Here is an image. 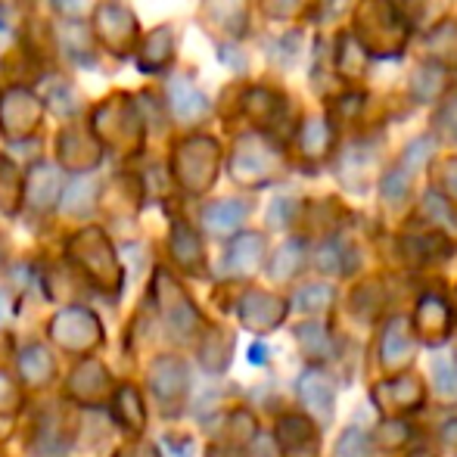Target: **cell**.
Here are the masks:
<instances>
[{
  "label": "cell",
  "mask_w": 457,
  "mask_h": 457,
  "mask_svg": "<svg viewBox=\"0 0 457 457\" xmlns=\"http://www.w3.org/2000/svg\"><path fill=\"white\" fill-rule=\"evenodd\" d=\"M414 333L423 339L427 345H442L448 337H452L454 327V312L442 295L436 293H423L420 302L414 308V320H411Z\"/></svg>",
  "instance_id": "8"
},
{
  "label": "cell",
  "mask_w": 457,
  "mask_h": 457,
  "mask_svg": "<svg viewBox=\"0 0 457 457\" xmlns=\"http://www.w3.org/2000/svg\"><path fill=\"white\" fill-rule=\"evenodd\" d=\"M402 253L411 265H429V262H442L452 255V243L439 234V230H414L402 240Z\"/></svg>",
  "instance_id": "17"
},
{
  "label": "cell",
  "mask_w": 457,
  "mask_h": 457,
  "mask_svg": "<svg viewBox=\"0 0 457 457\" xmlns=\"http://www.w3.org/2000/svg\"><path fill=\"white\" fill-rule=\"evenodd\" d=\"M295 392H299L302 404H305L308 411L314 414V420L320 423V427H327V423L333 420V404H337V392H333V383L324 377L320 370H305L299 377V386H295Z\"/></svg>",
  "instance_id": "14"
},
{
  "label": "cell",
  "mask_w": 457,
  "mask_h": 457,
  "mask_svg": "<svg viewBox=\"0 0 457 457\" xmlns=\"http://www.w3.org/2000/svg\"><path fill=\"white\" fill-rule=\"evenodd\" d=\"M119 417L125 420V427H134V429L144 427V408H140L137 392H134V389H121L119 392Z\"/></svg>",
  "instance_id": "42"
},
{
  "label": "cell",
  "mask_w": 457,
  "mask_h": 457,
  "mask_svg": "<svg viewBox=\"0 0 457 457\" xmlns=\"http://www.w3.org/2000/svg\"><path fill=\"white\" fill-rule=\"evenodd\" d=\"M150 386L162 402H175L187 392V367L178 358H159L153 364L150 373Z\"/></svg>",
  "instance_id": "21"
},
{
  "label": "cell",
  "mask_w": 457,
  "mask_h": 457,
  "mask_svg": "<svg viewBox=\"0 0 457 457\" xmlns=\"http://www.w3.org/2000/svg\"><path fill=\"white\" fill-rule=\"evenodd\" d=\"M246 212H249V205L240 203V199H221V203L205 205L203 224H205V230H212V234H218V237L234 234L243 224V218H246Z\"/></svg>",
  "instance_id": "23"
},
{
  "label": "cell",
  "mask_w": 457,
  "mask_h": 457,
  "mask_svg": "<svg viewBox=\"0 0 457 457\" xmlns=\"http://www.w3.org/2000/svg\"><path fill=\"white\" fill-rule=\"evenodd\" d=\"M230 175L243 187H265L283 175V156L268 137L246 134L230 153Z\"/></svg>",
  "instance_id": "2"
},
{
  "label": "cell",
  "mask_w": 457,
  "mask_h": 457,
  "mask_svg": "<svg viewBox=\"0 0 457 457\" xmlns=\"http://www.w3.org/2000/svg\"><path fill=\"white\" fill-rule=\"evenodd\" d=\"M262 10L271 19H289L299 10V0H262Z\"/></svg>",
  "instance_id": "45"
},
{
  "label": "cell",
  "mask_w": 457,
  "mask_h": 457,
  "mask_svg": "<svg viewBox=\"0 0 457 457\" xmlns=\"http://www.w3.org/2000/svg\"><path fill=\"white\" fill-rule=\"evenodd\" d=\"M94 29L96 37L106 50L112 54H128L137 37V19L128 6L121 4H100L96 6V16H94Z\"/></svg>",
  "instance_id": "7"
},
{
  "label": "cell",
  "mask_w": 457,
  "mask_h": 457,
  "mask_svg": "<svg viewBox=\"0 0 457 457\" xmlns=\"http://www.w3.org/2000/svg\"><path fill=\"white\" fill-rule=\"evenodd\" d=\"M56 196H60V175H56L54 165H35L29 171V184H25V199H29L31 209L47 212L54 209Z\"/></svg>",
  "instance_id": "20"
},
{
  "label": "cell",
  "mask_w": 457,
  "mask_h": 457,
  "mask_svg": "<svg viewBox=\"0 0 457 457\" xmlns=\"http://www.w3.org/2000/svg\"><path fill=\"white\" fill-rule=\"evenodd\" d=\"M333 302H337L333 287H327V283H312V287H302L299 293H295L293 308H299V312H305V314H324L333 308Z\"/></svg>",
  "instance_id": "31"
},
{
  "label": "cell",
  "mask_w": 457,
  "mask_h": 457,
  "mask_svg": "<svg viewBox=\"0 0 457 457\" xmlns=\"http://www.w3.org/2000/svg\"><path fill=\"white\" fill-rule=\"evenodd\" d=\"M367 66L364 47L355 41V35H343L337 44V69L343 79H361Z\"/></svg>",
  "instance_id": "29"
},
{
  "label": "cell",
  "mask_w": 457,
  "mask_h": 457,
  "mask_svg": "<svg viewBox=\"0 0 457 457\" xmlns=\"http://www.w3.org/2000/svg\"><path fill=\"white\" fill-rule=\"evenodd\" d=\"M218 162H221V150L212 137H187L175 146V178L187 193H205L218 178Z\"/></svg>",
  "instance_id": "3"
},
{
  "label": "cell",
  "mask_w": 457,
  "mask_h": 457,
  "mask_svg": "<svg viewBox=\"0 0 457 457\" xmlns=\"http://www.w3.org/2000/svg\"><path fill=\"white\" fill-rule=\"evenodd\" d=\"M19 193H22V184H19L16 165H12L10 159L0 156V203L12 212V209H16V203H19Z\"/></svg>",
  "instance_id": "38"
},
{
  "label": "cell",
  "mask_w": 457,
  "mask_h": 457,
  "mask_svg": "<svg viewBox=\"0 0 457 457\" xmlns=\"http://www.w3.org/2000/svg\"><path fill=\"white\" fill-rule=\"evenodd\" d=\"M427 47L439 69H457V22H442L429 31Z\"/></svg>",
  "instance_id": "28"
},
{
  "label": "cell",
  "mask_w": 457,
  "mask_h": 457,
  "mask_svg": "<svg viewBox=\"0 0 457 457\" xmlns=\"http://www.w3.org/2000/svg\"><path fill=\"white\" fill-rule=\"evenodd\" d=\"M436 187L445 203L457 205V156H448L436 165Z\"/></svg>",
  "instance_id": "39"
},
{
  "label": "cell",
  "mask_w": 457,
  "mask_h": 457,
  "mask_svg": "<svg viewBox=\"0 0 457 457\" xmlns=\"http://www.w3.org/2000/svg\"><path fill=\"white\" fill-rule=\"evenodd\" d=\"M295 343H299V349L312 361H327V358H333V349H337L330 330L324 324H318V320H308V324L295 327Z\"/></svg>",
  "instance_id": "27"
},
{
  "label": "cell",
  "mask_w": 457,
  "mask_h": 457,
  "mask_svg": "<svg viewBox=\"0 0 457 457\" xmlns=\"http://www.w3.org/2000/svg\"><path fill=\"white\" fill-rule=\"evenodd\" d=\"M277 445L283 457H318L320 452V433L305 417H280L277 423Z\"/></svg>",
  "instance_id": "12"
},
{
  "label": "cell",
  "mask_w": 457,
  "mask_h": 457,
  "mask_svg": "<svg viewBox=\"0 0 457 457\" xmlns=\"http://www.w3.org/2000/svg\"><path fill=\"white\" fill-rule=\"evenodd\" d=\"M156 299H159V305H162V314L169 318V324L175 327L178 333H193V327L199 324L196 308L190 305L184 289L165 271L156 274Z\"/></svg>",
  "instance_id": "13"
},
{
  "label": "cell",
  "mask_w": 457,
  "mask_h": 457,
  "mask_svg": "<svg viewBox=\"0 0 457 457\" xmlns=\"http://www.w3.org/2000/svg\"><path fill=\"white\" fill-rule=\"evenodd\" d=\"M203 19L224 35L246 31V0H203Z\"/></svg>",
  "instance_id": "18"
},
{
  "label": "cell",
  "mask_w": 457,
  "mask_h": 457,
  "mask_svg": "<svg viewBox=\"0 0 457 457\" xmlns=\"http://www.w3.org/2000/svg\"><path fill=\"white\" fill-rule=\"evenodd\" d=\"M337 457H370V439L361 429H345L337 445Z\"/></svg>",
  "instance_id": "41"
},
{
  "label": "cell",
  "mask_w": 457,
  "mask_h": 457,
  "mask_svg": "<svg viewBox=\"0 0 457 457\" xmlns=\"http://www.w3.org/2000/svg\"><path fill=\"white\" fill-rule=\"evenodd\" d=\"M411 439V427L404 420H389L383 423V427L377 429V445L379 448H389V452H395V448H404Z\"/></svg>",
  "instance_id": "40"
},
{
  "label": "cell",
  "mask_w": 457,
  "mask_h": 457,
  "mask_svg": "<svg viewBox=\"0 0 457 457\" xmlns=\"http://www.w3.org/2000/svg\"><path fill=\"white\" fill-rule=\"evenodd\" d=\"M355 41L364 54L398 56L408 44V22L389 0H364L355 12Z\"/></svg>",
  "instance_id": "1"
},
{
  "label": "cell",
  "mask_w": 457,
  "mask_h": 457,
  "mask_svg": "<svg viewBox=\"0 0 457 457\" xmlns=\"http://www.w3.org/2000/svg\"><path fill=\"white\" fill-rule=\"evenodd\" d=\"M94 131L100 146H115V150H137L144 140V121H140L134 103L125 94H115L94 112Z\"/></svg>",
  "instance_id": "4"
},
{
  "label": "cell",
  "mask_w": 457,
  "mask_h": 457,
  "mask_svg": "<svg viewBox=\"0 0 457 457\" xmlns=\"http://www.w3.org/2000/svg\"><path fill=\"white\" fill-rule=\"evenodd\" d=\"M171 56H175V31H171L169 25H162V29H156L140 44L137 66L144 69V72H162L171 62Z\"/></svg>",
  "instance_id": "22"
},
{
  "label": "cell",
  "mask_w": 457,
  "mask_h": 457,
  "mask_svg": "<svg viewBox=\"0 0 457 457\" xmlns=\"http://www.w3.org/2000/svg\"><path fill=\"white\" fill-rule=\"evenodd\" d=\"M302 265H305V249H302V243L289 240L277 249V255L271 259V277L274 280H289V277L302 271Z\"/></svg>",
  "instance_id": "33"
},
{
  "label": "cell",
  "mask_w": 457,
  "mask_h": 457,
  "mask_svg": "<svg viewBox=\"0 0 457 457\" xmlns=\"http://www.w3.org/2000/svg\"><path fill=\"white\" fill-rule=\"evenodd\" d=\"M4 312H6V308H4V299H0V320H4Z\"/></svg>",
  "instance_id": "50"
},
{
  "label": "cell",
  "mask_w": 457,
  "mask_h": 457,
  "mask_svg": "<svg viewBox=\"0 0 457 457\" xmlns=\"http://www.w3.org/2000/svg\"><path fill=\"white\" fill-rule=\"evenodd\" d=\"M408 457H433V454H427V452H414V454H408Z\"/></svg>",
  "instance_id": "49"
},
{
  "label": "cell",
  "mask_w": 457,
  "mask_h": 457,
  "mask_svg": "<svg viewBox=\"0 0 457 457\" xmlns=\"http://www.w3.org/2000/svg\"><path fill=\"white\" fill-rule=\"evenodd\" d=\"M265 262V237L262 234H240L228 249V259H224V268H228L234 277H249L255 274Z\"/></svg>",
  "instance_id": "16"
},
{
  "label": "cell",
  "mask_w": 457,
  "mask_h": 457,
  "mask_svg": "<svg viewBox=\"0 0 457 457\" xmlns=\"http://www.w3.org/2000/svg\"><path fill=\"white\" fill-rule=\"evenodd\" d=\"M330 146H333V131H330V125H327V119L312 115V119L302 121V128H299L302 156L312 159V162H320V159L330 153Z\"/></svg>",
  "instance_id": "24"
},
{
  "label": "cell",
  "mask_w": 457,
  "mask_h": 457,
  "mask_svg": "<svg viewBox=\"0 0 457 457\" xmlns=\"http://www.w3.org/2000/svg\"><path fill=\"white\" fill-rule=\"evenodd\" d=\"M100 159H103V146H100V140L91 137V134L79 131V128H66V131L60 134V162L62 165L87 171V169H96Z\"/></svg>",
  "instance_id": "15"
},
{
  "label": "cell",
  "mask_w": 457,
  "mask_h": 457,
  "mask_svg": "<svg viewBox=\"0 0 457 457\" xmlns=\"http://www.w3.org/2000/svg\"><path fill=\"white\" fill-rule=\"evenodd\" d=\"M243 109H246V115L253 121H259V125H265V128H274L277 121H280V115L287 112V103H283L280 94L268 91V87H253V91L246 94V100H243Z\"/></svg>",
  "instance_id": "25"
},
{
  "label": "cell",
  "mask_w": 457,
  "mask_h": 457,
  "mask_svg": "<svg viewBox=\"0 0 457 457\" xmlns=\"http://www.w3.org/2000/svg\"><path fill=\"white\" fill-rule=\"evenodd\" d=\"M439 442H442V448H445V452L457 454V417H454V420H448L445 427L439 429Z\"/></svg>",
  "instance_id": "46"
},
{
  "label": "cell",
  "mask_w": 457,
  "mask_h": 457,
  "mask_svg": "<svg viewBox=\"0 0 457 457\" xmlns=\"http://www.w3.org/2000/svg\"><path fill=\"white\" fill-rule=\"evenodd\" d=\"M287 302L277 299L271 293H262V289H253L240 299V320L246 330L253 333H268L274 327L283 324L287 318Z\"/></svg>",
  "instance_id": "11"
},
{
  "label": "cell",
  "mask_w": 457,
  "mask_h": 457,
  "mask_svg": "<svg viewBox=\"0 0 457 457\" xmlns=\"http://www.w3.org/2000/svg\"><path fill=\"white\" fill-rule=\"evenodd\" d=\"M442 87H445V69H439L436 62H427L411 75V94L420 103H433L442 94Z\"/></svg>",
  "instance_id": "30"
},
{
  "label": "cell",
  "mask_w": 457,
  "mask_h": 457,
  "mask_svg": "<svg viewBox=\"0 0 457 457\" xmlns=\"http://www.w3.org/2000/svg\"><path fill=\"white\" fill-rule=\"evenodd\" d=\"M373 402L386 414H408V411L423 408V383L411 373H402V377L373 386Z\"/></svg>",
  "instance_id": "9"
},
{
  "label": "cell",
  "mask_w": 457,
  "mask_h": 457,
  "mask_svg": "<svg viewBox=\"0 0 457 457\" xmlns=\"http://www.w3.org/2000/svg\"><path fill=\"white\" fill-rule=\"evenodd\" d=\"M19 367H22V377L29 379L31 386H41V383H47V377L54 373V358H50L41 345H31L22 355Z\"/></svg>",
  "instance_id": "35"
},
{
  "label": "cell",
  "mask_w": 457,
  "mask_h": 457,
  "mask_svg": "<svg viewBox=\"0 0 457 457\" xmlns=\"http://www.w3.org/2000/svg\"><path fill=\"white\" fill-rule=\"evenodd\" d=\"M41 100L25 87H12L0 100V128L10 140H22L41 125Z\"/></svg>",
  "instance_id": "6"
},
{
  "label": "cell",
  "mask_w": 457,
  "mask_h": 457,
  "mask_svg": "<svg viewBox=\"0 0 457 457\" xmlns=\"http://www.w3.org/2000/svg\"><path fill=\"white\" fill-rule=\"evenodd\" d=\"M433 386L442 404H457V361L452 355H439L433 361Z\"/></svg>",
  "instance_id": "32"
},
{
  "label": "cell",
  "mask_w": 457,
  "mask_h": 457,
  "mask_svg": "<svg viewBox=\"0 0 457 457\" xmlns=\"http://www.w3.org/2000/svg\"><path fill=\"white\" fill-rule=\"evenodd\" d=\"M171 255H175L184 271H199L203 268V240H199V234L190 224H175V230H171Z\"/></svg>",
  "instance_id": "26"
},
{
  "label": "cell",
  "mask_w": 457,
  "mask_h": 457,
  "mask_svg": "<svg viewBox=\"0 0 457 457\" xmlns=\"http://www.w3.org/2000/svg\"><path fill=\"white\" fill-rule=\"evenodd\" d=\"M69 253L96 283H119V262H115L112 246L100 230H81L69 246Z\"/></svg>",
  "instance_id": "5"
},
{
  "label": "cell",
  "mask_w": 457,
  "mask_h": 457,
  "mask_svg": "<svg viewBox=\"0 0 457 457\" xmlns=\"http://www.w3.org/2000/svg\"><path fill=\"white\" fill-rule=\"evenodd\" d=\"M436 125H439L442 134H452V137H457V96L442 103L439 115H436Z\"/></svg>",
  "instance_id": "44"
},
{
  "label": "cell",
  "mask_w": 457,
  "mask_h": 457,
  "mask_svg": "<svg viewBox=\"0 0 457 457\" xmlns=\"http://www.w3.org/2000/svg\"><path fill=\"white\" fill-rule=\"evenodd\" d=\"M54 4H56V10L72 12V10H79V6H81V0H54Z\"/></svg>",
  "instance_id": "48"
},
{
  "label": "cell",
  "mask_w": 457,
  "mask_h": 457,
  "mask_svg": "<svg viewBox=\"0 0 457 457\" xmlns=\"http://www.w3.org/2000/svg\"><path fill=\"white\" fill-rule=\"evenodd\" d=\"M379 193H383L386 205H402L411 193V175L404 169H392L386 171L383 184H379Z\"/></svg>",
  "instance_id": "37"
},
{
  "label": "cell",
  "mask_w": 457,
  "mask_h": 457,
  "mask_svg": "<svg viewBox=\"0 0 457 457\" xmlns=\"http://www.w3.org/2000/svg\"><path fill=\"white\" fill-rule=\"evenodd\" d=\"M423 215H429L436 224H439V234H442V230H448V234H457V212H454V205L445 203V199H442L436 190L423 196Z\"/></svg>",
  "instance_id": "36"
},
{
  "label": "cell",
  "mask_w": 457,
  "mask_h": 457,
  "mask_svg": "<svg viewBox=\"0 0 457 457\" xmlns=\"http://www.w3.org/2000/svg\"><path fill=\"white\" fill-rule=\"evenodd\" d=\"M352 265H355V255L345 243L339 240H330L318 249V268L327 274H349Z\"/></svg>",
  "instance_id": "34"
},
{
  "label": "cell",
  "mask_w": 457,
  "mask_h": 457,
  "mask_svg": "<svg viewBox=\"0 0 457 457\" xmlns=\"http://www.w3.org/2000/svg\"><path fill=\"white\" fill-rule=\"evenodd\" d=\"M414 361V337H411V320L392 318L379 337V364L389 373L408 370Z\"/></svg>",
  "instance_id": "10"
},
{
  "label": "cell",
  "mask_w": 457,
  "mask_h": 457,
  "mask_svg": "<svg viewBox=\"0 0 457 457\" xmlns=\"http://www.w3.org/2000/svg\"><path fill=\"white\" fill-rule=\"evenodd\" d=\"M433 156V137H417L414 144L404 150V156H402V169L411 175V169H420L427 159Z\"/></svg>",
  "instance_id": "43"
},
{
  "label": "cell",
  "mask_w": 457,
  "mask_h": 457,
  "mask_svg": "<svg viewBox=\"0 0 457 457\" xmlns=\"http://www.w3.org/2000/svg\"><path fill=\"white\" fill-rule=\"evenodd\" d=\"M169 103H171V112L181 121H199L205 115V109H209V100L203 96V91H199L190 79H184V75L171 79Z\"/></svg>",
  "instance_id": "19"
},
{
  "label": "cell",
  "mask_w": 457,
  "mask_h": 457,
  "mask_svg": "<svg viewBox=\"0 0 457 457\" xmlns=\"http://www.w3.org/2000/svg\"><path fill=\"white\" fill-rule=\"evenodd\" d=\"M249 361H253V364L268 361V349H265V345H253V349H249Z\"/></svg>",
  "instance_id": "47"
}]
</instances>
